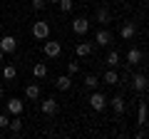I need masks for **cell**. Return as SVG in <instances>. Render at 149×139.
Instances as JSON below:
<instances>
[{
  "label": "cell",
  "instance_id": "1",
  "mask_svg": "<svg viewBox=\"0 0 149 139\" xmlns=\"http://www.w3.org/2000/svg\"><path fill=\"white\" fill-rule=\"evenodd\" d=\"M32 38H35V40H47L50 38V22L47 20L32 22Z\"/></svg>",
  "mask_w": 149,
  "mask_h": 139
},
{
  "label": "cell",
  "instance_id": "2",
  "mask_svg": "<svg viewBox=\"0 0 149 139\" xmlns=\"http://www.w3.org/2000/svg\"><path fill=\"white\" fill-rule=\"evenodd\" d=\"M42 52H45V57L55 60V57H60V55H62V45H60L57 40H45V45H42Z\"/></svg>",
  "mask_w": 149,
  "mask_h": 139
},
{
  "label": "cell",
  "instance_id": "3",
  "mask_svg": "<svg viewBox=\"0 0 149 139\" xmlns=\"http://www.w3.org/2000/svg\"><path fill=\"white\" fill-rule=\"evenodd\" d=\"M90 107L95 109V112H102V109L107 107V97L102 95V92L92 90V95H90Z\"/></svg>",
  "mask_w": 149,
  "mask_h": 139
},
{
  "label": "cell",
  "instance_id": "4",
  "mask_svg": "<svg viewBox=\"0 0 149 139\" xmlns=\"http://www.w3.org/2000/svg\"><path fill=\"white\" fill-rule=\"evenodd\" d=\"M112 35L107 27H102V30H97V35H95V45H100V47H107V45H112Z\"/></svg>",
  "mask_w": 149,
  "mask_h": 139
},
{
  "label": "cell",
  "instance_id": "5",
  "mask_svg": "<svg viewBox=\"0 0 149 139\" xmlns=\"http://www.w3.org/2000/svg\"><path fill=\"white\" fill-rule=\"evenodd\" d=\"M87 30H90V20L87 17H74L72 20V32L74 35H87Z\"/></svg>",
  "mask_w": 149,
  "mask_h": 139
},
{
  "label": "cell",
  "instance_id": "6",
  "mask_svg": "<svg viewBox=\"0 0 149 139\" xmlns=\"http://www.w3.org/2000/svg\"><path fill=\"white\" fill-rule=\"evenodd\" d=\"M5 109H8V114H22V109H25V102L17 99V97H13V99H8Z\"/></svg>",
  "mask_w": 149,
  "mask_h": 139
},
{
  "label": "cell",
  "instance_id": "7",
  "mask_svg": "<svg viewBox=\"0 0 149 139\" xmlns=\"http://www.w3.org/2000/svg\"><path fill=\"white\" fill-rule=\"evenodd\" d=\"M107 104H112L114 114H124V109H127V104H124V97H122V95H114L112 99H107Z\"/></svg>",
  "mask_w": 149,
  "mask_h": 139
},
{
  "label": "cell",
  "instance_id": "8",
  "mask_svg": "<svg viewBox=\"0 0 149 139\" xmlns=\"http://www.w3.org/2000/svg\"><path fill=\"white\" fill-rule=\"evenodd\" d=\"M40 109H42V114H47V117H52V114H57L60 104L50 97V99H42V104H40Z\"/></svg>",
  "mask_w": 149,
  "mask_h": 139
},
{
  "label": "cell",
  "instance_id": "9",
  "mask_svg": "<svg viewBox=\"0 0 149 139\" xmlns=\"http://www.w3.org/2000/svg\"><path fill=\"white\" fill-rule=\"evenodd\" d=\"M132 90H137V92H144V90H147V75H144V72L132 75Z\"/></svg>",
  "mask_w": 149,
  "mask_h": 139
},
{
  "label": "cell",
  "instance_id": "10",
  "mask_svg": "<svg viewBox=\"0 0 149 139\" xmlns=\"http://www.w3.org/2000/svg\"><path fill=\"white\" fill-rule=\"evenodd\" d=\"M15 47H17V40L13 38V35L0 38V50H3V52H15Z\"/></svg>",
  "mask_w": 149,
  "mask_h": 139
},
{
  "label": "cell",
  "instance_id": "11",
  "mask_svg": "<svg viewBox=\"0 0 149 139\" xmlns=\"http://www.w3.org/2000/svg\"><path fill=\"white\" fill-rule=\"evenodd\" d=\"M55 87H57L60 92H67L70 87H72V77H70V75H60V77H55Z\"/></svg>",
  "mask_w": 149,
  "mask_h": 139
},
{
  "label": "cell",
  "instance_id": "12",
  "mask_svg": "<svg viewBox=\"0 0 149 139\" xmlns=\"http://www.w3.org/2000/svg\"><path fill=\"white\" fill-rule=\"evenodd\" d=\"M134 32H137V27H134V22H124L122 27H119V38L122 40H132Z\"/></svg>",
  "mask_w": 149,
  "mask_h": 139
},
{
  "label": "cell",
  "instance_id": "13",
  "mask_svg": "<svg viewBox=\"0 0 149 139\" xmlns=\"http://www.w3.org/2000/svg\"><path fill=\"white\" fill-rule=\"evenodd\" d=\"M32 77H35V80H45V77H47V65L45 62H35L32 65Z\"/></svg>",
  "mask_w": 149,
  "mask_h": 139
},
{
  "label": "cell",
  "instance_id": "14",
  "mask_svg": "<svg viewBox=\"0 0 149 139\" xmlns=\"http://www.w3.org/2000/svg\"><path fill=\"white\" fill-rule=\"evenodd\" d=\"M119 62H122L119 52H117V50H109V52H107V57H104V65H107V67H117Z\"/></svg>",
  "mask_w": 149,
  "mask_h": 139
},
{
  "label": "cell",
  "instance_id": "15",
  "mask_svg": "<svg viewBox=\"0 0 149 139\" xmlns=\"http://www.w3.org/2000/svg\"><path fill=\"white\" fill-rule=\"evenodd\" d=\"M25 97H27L30 102L40 99V85H35V82H32V85H27V87H25Z\"/></svg>",
  "mask_w": 149,
  "mask_h": 139
},
{
  "label": "cell",
  "instance_id": "16",
  "mask_svg": "<svg viewBox=\"0 0 149 139\" xmlns=\"http://www.w3.org/2000/svg\"><path fill=\"white\" fill-rule=\"evenodd\" d=\"M8 129H10L13 134H20V132H22V119H20V114H13V119L8 122Z\"/></svg>",
  "mask_w": 149,
  "mask_h": 139
},
{
  "label": "cell",
  "instance_id": "17",
  "mask_svg": "<svg viewBox=\"0 0 149 139\" xmlns=\"http://www.w3.org/2000/svg\"><path fill=\"white\" fill-rule=\"evenodd\" d=\"M142 57H144V55H142V50L129 47V52H127V62H129V65H139V62H142Z\"/></svg>",
  "mask_w": 149,
  "mask_h": 139
},
{
  "label": "cell",
  "instance_id": "18",
  "mask_svg": "<svg viewBox=\"0 0 149 139\" xmlns=\"http://www.w3.org/2000/svg\"><path fill=\"white\" fill-rule=\"evenodd\" d=\"M109 20H112V15H109V10H107V8H100V10L95 13V22H102V25H107Z\"/></svg>",
  "mask_w": 149,
  "mask_h": 139
},
{
  "label": "cell",
  "instance_id": "19",
  "mask_svg": "<svg viewBox=\"0 0 149 139\" xmlns=\"http://www.w3.org/2000/svg\"><path fill=\"white\" fill-rule=\"evenodd\" d=\"M74 52H77V57H87V55L92 52V42H77Z\"/></svg>",
  "mask_w": 149,
  "mask_h": 139
},
{
  "label": "cell",
  "instance_id": "20",
  "mask_svg": "<svg viewBox=\"0 0 149 139\" xmlns=\"http://www.w3.org/2000/svg\"><path fill=\"white\" fill-rule=\"evenodd\" d=\"M104 82H107V85H112V87H114V85H119V75L114 72V67H109V70L104 72Z\"/></svg>",
  "mask_w": 149,
  "mask_h": 139
},
{
  "label": "cell",
  "instance_id": "21",
  "mask_svg": "<svg viewBox=\"0 0 149 139\" xmlns=\"http://www.w3.org/2000/svg\"><path fill=\"white\" fill-rule=\"evenodd\" d=\"M82 85L87 87V90H97V85H100V80H97V75H85V82H82Z\"/></svg>",
  "mask_w": 149,
  "mask_h": 139
},
{
  "label": "cell",
  "instance_id": "22",
  "mask_svg": "<svg viewBox=\"0 0 149 139\" xmlns=\"http://www.w3.org/2000/svg\"><path fill=\"white\" fill-rule=\"evenodd\" d=\"M15 75H17L15 65H5L3 67V80H15Z\"/></svg>",
  "mask_w": 149,
  "mask_h": 139
},
{
  "label": "cell",
  "instance_id": "23",
  "mask_svg": "<svg viewBox=\"0 0 149 139\" xmlns=\"http://www.w3.org/2000/svg\"><path fill=\"white\" fill-rule=\"evenodd\" d=\"M137 124H142V127L147 124V104H144V102L139 104V112H137Z\"/></svg>",
  "mask_w": 149,
  "mask_h": 139
},
{
  "label": "cell",
  "instance_id": "24",
  "mask_svg": "<svg viewBox=\"0 0 149 139\" xmlns=\"http://www.w3.org/2000/svg\"><path fill=\"white\" fill-rule=\"evenodd\" d=\"M57 5H60V10H62V13H70L74 8V3H72V0H60Z\"/></svg>",
  "mask_w": 149,
  "mask_h": 139
},
{
  "label": "cell",
  "instance_id": "25",
  "mask_svg": "<svg viewBox=\"0 0 149 139\" xmlns=\"http://www.w3.org/2000/svg\"><path fill=\"white\" fill-rule=\"evenodd\" d=\"M77 72H80V62H70V65H67V75L74 77Z\"/></svg>",
  "mask_w": 149,
  "mask_h": 139
},
{
  "label": "cell",
  "instance_id": "26",
  "mask_svg": "<svg viewBox=\"0 0 149 139\" xmlns=\"http://www.w3.org/2000/svg\"><path fill=\"white\" fill-rule=\"evenodd\" d=\"M8 122H10V117L8 114H0V129H8Z\"/></svg>",
  "mask_w": 149,
  "mask_h": 139
},
{
  "label": "cell",
  "instance_id": "27",
  "mask_svg": "<svg viewBox=\"0 0 149 139\" xmlns=\"http://www.w3.org/2000/svg\"><path fill=\"white\" fill-rule=\"evenodd\" d=\"M45 8V0H32V10H42Z\"/></svg>",
  "mask_w": 149,
  "mask_h": 139
},
{
  "label": "cell",
  "instance_id": "28",
  "mask_svg": "<svg viewBox=\"0 0 149 139\" xmlns=\"http://www.w3.org/2000/svg\"><path fill=\"white\" fill-rule=\"evenodd\" d=\"M3 95H5V90H3V85H0V99H3Z\"/></svg>",
  "mask_w": 149,
  "mask_h": 139
},
{
  "label": "cell",
  "instance_id": "29",
  "mask_svg": "<svg viewBox=\"0 0 149 139\" xmlns=\"http://www.w3.org/2000/svg\"><path fill=\"white\" fill-rule=\"evenodd\" d=\"M3 55H5V52H3V50H0V62H3Z\"/></svg>",
  "mask_w": 149,
  "mask_h": 139
},
{
  "label": "cell",
  "instance_id": "30",
  "mask_svg": "<svg viewBox=\"0 0 149 139\" xmlns=\"http://www.w3.org/2000/svg\"><path fill=\"white\" fill-rule=\"evenodd\" d=\"M52 3H60V0H52Z\"/></svg>",
  "mask_w": 149,
  "mask_h": 139
},
{
  "label": "cell",
  "instance_id": "31",
  "mask_svg": "<svg viewBox=\"0 0 149 139\" xmlns=\"http://www.w3.org/2000/svg\"><path fill=\"white\" fill-rule=\"evenodd\" d=\"M85 3H92V0H85Z\"/></svg>",
  "mask_w": 149,
  "mask_h": 139
}]
</instances>
